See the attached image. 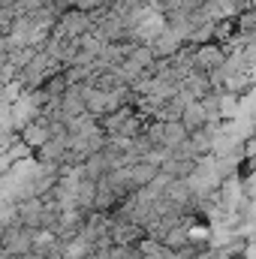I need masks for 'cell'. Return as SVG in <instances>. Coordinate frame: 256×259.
I'll return each instance as SVG.
<instances>
[{
  "label": "cell",
  "mask_w": 256,
  "mask_h": 259,
  "mask_svg": "<svg viewBox=\"0 0 256 259\" xmlns=\"http://www.w3.org/2000/svg\"><path fill=\"white\" fill-rule=\"evenodd\" d=\"M130 175H133L136 190H142V187H148V184L160 175V166H154V163H148V160H139V163L130 166Z\"/></svg>",
  "instance_id": "6da1fadb"
},
{
  "label": "cell",
  "mask_w": 256,
  "mask_h": 259,
  "mask_svg": "<svg viewBox=\"0 0 256 259\" xmlns=\"http://www.w3.org/2000/svg\"><path fill=\"white\" fill-rule=\"evenodd\" d=\"M181 124L190 130V133H196V130H202L205 124H208V112H205L202 100H196V103H190V106L184 109V115H181Z\"/></svg>",
  "instance_id": "7a4b0ae2"
}]
</instances>
